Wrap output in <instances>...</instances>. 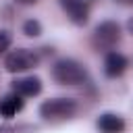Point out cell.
Wrapping results in <instances>:
<instances>
[{"label": "cell", "mask_w": 133, "mask_h": 133, "mask_svg": "<svg viewBox=\"0 0 133 133\" xmlns=\"http://www.w3.org/2000/svg\"><path fill=\"white\" fill-rule=\"evenodd\" d=\"M52 79L60 85H79L87 79V69L75 58H60L52 66Z\"/></svg>", "instance_id": "6da1fadb"}, {"label": "cell", "mask_w": 133, "mask_h": 133, "mask_svg": "<svg viewBox=\"0 0 133 133\" xmlns=\"http://www.w3.org/2000/svg\"><path fill=\"white\" fill-rule=\"evenodd\" d=\"M77 110H79V106L73 98H50V100L42 102L39 116L50 123H60V121L73 118L77 114Z\"/></svg>", "instance_id": "7a4b0ae2"}, {"label": "cell", "mask_w": 133, "mask_h": 133, "mask_svg": "<svg viewBox=\"0 0 133 133\" xmlns=\"http://www.w3.org/2000/svg\"><path fill=\"white\" fill-rule=\"evenodd\" d=\"M121 42V25L116 21H102L91 33V46L98 52H110Z\"/></svg>", "instance_id": "3957f363"}, {"label": "cell", "mask_w": 133, "mask_h": 133, "mask_svg": "<svg viewBox=\"0 0 133 133\" xmlns=\"http://www.w3.org/2000/svg\"><path fill=\"white\" fill-rule=\"evenodd\" d=\"M39 62V56L29 50V48H17V50H10L4 58V69L8 73H25L33 66H37Z\"/></svg>", "instance_id": "277c9868"}, {"label": "cell", "mask_w": 133, "mask_h": 133, "mask_svg": "<svg viewBox=\"0 0 133 133\" xmlns=\"http://www.w3.org/2000/svg\"><path fill=\"white\" fill-rule=\"evenodd\" d=\"M60 6L75 25H85L89 21V2L87 0H60Z\"/></svg>", "instance_id": "5b68a950"}, {"label": "cell", "mask_w": 133, "mask_h": 133, "mask_svg": "<svg viewBox=\"0 0 133 133\" xmlns=\"http://www.w3.org/2000/svg\"><path fill=\"white\" fill-rule=\"evenodd\" d=\"M127 66H129V60H127V56L125 54H121V52H114V50H110V52H106V58H104V73L108 75V77H121L125 71H127Z\"/></svg>", "instance_id": "8992f818"}, {"label": "cell", "mask_w": 133, "mask_h": 133, "mask_svg": "<svg viewBox=\"0 0 133 133\" xmlns=\"http://www.w3.org/2000/svg\"><path fill=\"white\" fill-rule=\"evenodd\" d=\"M96 127H98L100 133H125L127 123H125L123 116H118L114 112H104V114L98 116Z\"/></svg>", "instance_id": "52a82bcc"}, {"label": "cell", "mask_w": 133, "mask_h": 133, "mask_svg": "<svg viewBox=\"0 0 133 133\" xmlns=\"http://www.w3.org/2000/svg\"><path fill=\"white\" fill-rule=\"evenodd\" d=\"M12 91L23 96V98H33L42 91V79L39 77H21L17 81H12Z\"/></svg>", "instance_id": "ba28073f"}, {"label": "cell", "mask_w": 133, "mask_h": 133, "mask_svg": "<svg viewBox=\"0 0 133 133\" xmlns=\"http://www.w3.org/2000/svg\"><path fill=\"white\" fill-rule=\"evenodd\" d=\"M23 106H25L23 96H19V94L12 91L10 96H6V98L0 100V116L2 118H12L17 112L23 110Z\"/></svg>", "instance_id": "9c48e42d"}, {"label": "cell", "mask_w": 133, "mask_h": 133, "mask_svg": "<svg viewBox=\"0 0 133 133\" xmlns=\"http://www.w3.org/2000/svg\"><path fill=\"white\" fill-rule=\"evenodd\" d=\"M23 33H25L27 37H37V35H42V23H39L37 19H27V21L23 23Z\"/></svg>", "instance_id": "30bf717a"}, {"label": "cell", "mask_w": 133, "mask_h": 133, "mask_svg": "<svg viewBox=\"0 0 133 133\" xmlns=\"http://www.w3.org/2000/svg\"><path fill=\"white\" fill-rule=\"evenodd\" d=\"M10 44H12V33L8 29H2L0 27V54H4L10 48Z\"/></svg>", "instance_id": "8fae6325"}, {"label": "cell", "mask_w": 133, "mask_h": 133, "mask_svg": "<svg viewBox=\"0 0 133 133\" xmlns=\"http://www.w3.org/2000/svg\"><path fill=\"white\" fill-rule=\"evenodd\" d=\"M0 133H19V129L10 125H0Z\"/></svg>", "instance_id": "7c38bea8"}, {"label": "cell", "mask_w": 133, "mask_h": 133, "mask_svg": "<svg viewBox=\"0 0 133 133\" xmlns=\"http://www.w3.org/2000/svg\"><path fill=\"white\" fill-rule=\"evenodd\" d=\"M15 2H19V4H35L37 0H15Z\"/></svg>", "instance_id": "4fadbf2b"}, {"label": "cell", "mask_w": 133, "mask_h": 133, "mask_svg": "<svg viewBox=\"0 0 133 133\" xmlns=\"http://www.w3.org/2000/svg\"><path fill=\"white\" fill-rule=\"evenodd\" d=\"M127 29H129V33H133V17L127 21Z\"/></svg>", "instance_id": "5bb4252c"}]
</instances>
